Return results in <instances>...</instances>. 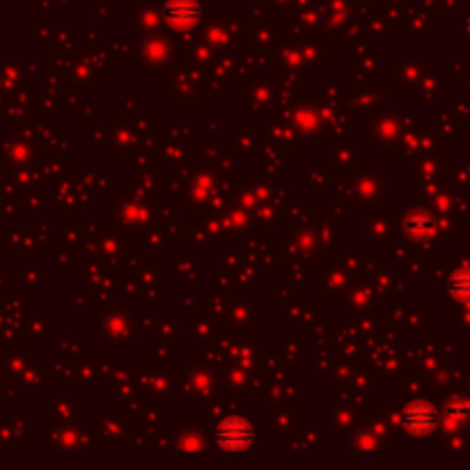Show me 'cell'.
<instances>
[{"mask_svg":"<svg viewBox=\"0 0 470 470\" xmlns=\"http://www.w3.org/2000/svg\"><path fill=\"white\" fill-rule=\"evenodd\" d=\"M406 230H408V235L423 236L432 230V220L424 218V216H411V218L406 220Z\"/></svg>","mask_w":470,"mask_h":470,"instance_id":"obj_6","label":"cell"},{"mask_svg":"<svg viewBox=\"0 0 470 470\" xmlns=\"http://www.w3.org/2000/svg\"><path fill=\"white\" fill-rule=\"evenodd\" d=\"M216 439L225 452H246L255 440V432L244 418H225L216 429Z\"/></svg>","mask_w":470,"mask_h":470,"instance_id":"obj_1","label":"cell"},{"mask_svg":"<svg viewBox=\"0 0 470 470\" xmlns=\"http://www.w3.org/2000/svg\"><path fill=\"white\" fill-rule=\"evenodd\" d=\"M470 415V406L466 404V399H452L445 408V418L449 420V424H459L464 423L466 418Z\"/></svg>","mask_w":470,"mask_h":470,"instance_id":"obj_5","label":"cell"},{"mask_svg":"<svg viewBox=\"0 0 470 470\" xmlns=\"http://www.w3.org/2000/svg\"><path fill=\"white\" fill-rule=\"evenodd\" d=\"M436 423H439V415H436L434 406H429L427 402H413L411 406L404 411V427H406L411 434H429V432L436 427Z\"/></svg>","mask_w":470,"mask_h":470,"instance_id":"obj_2","label":"cell"},{"mask_svg":"<svg viewBox=\"0 0 470 470\" xmlns=\"http://www.w3.org/2000/svg\"><path fill=\"white\" fill-rule=\"evenodd\" d=\"M166 19L173 26L186 28L200 19V7L195 5L193 0H170L166 5Z\"/></svg>","mask_w":470,"mask_h":470,"instance_id":"obj_3","label":"cell"},{"mask_svg":"<svg viewBox=\"0 0 470 470\" xmlns=\"http://www.w3.org/2000/svg\"><path fill=\"white\" fill-rule=\"evenodd\" d=\"M449 292L452 296H457L459 301H470V269L457 271L449 280Z\"/></svg>","mask_w":470,"mask_h":470,"instance_id":"obj_4","label":"cell"}]
</instances>
